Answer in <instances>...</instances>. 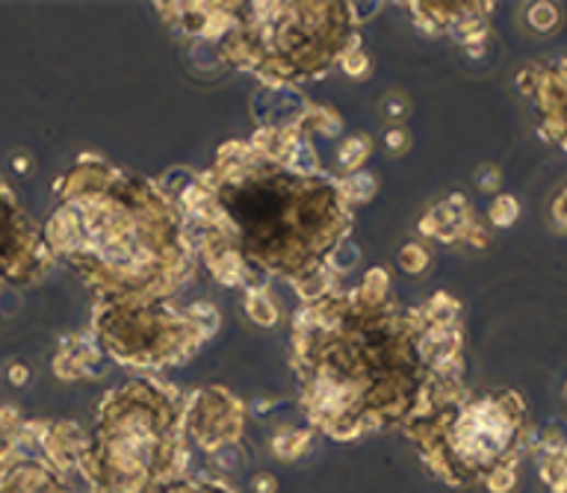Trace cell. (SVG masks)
I'll return each instance as SVG.
<instances>
[{
  "label": "cell",
  "mask_w": 567,
  "mask_h": 493,
  "mask_svg": "<svg viewBox=\"0 0 567 493\" xmlns=\"http://www.w3.org/2000/svg\"><path fill=\"white\" fill-rule=\"evenodd\" d=\"M290 367L314 432L355 440L402 428L423 399L420 313L394 299L382 266L352 290L308 301L293 317Z\"/></svg>",
  "instance_id": "obj_1"
},
{
  "label": "cell",
  "mask_w": 567,
  "mask_h": 493,
  "mask_svg": "<svg viewBox=\"0 0 567 493\" xmlns=\"http://www.w3.org/2000/svg\"><path fill=\"white\" fill-rule=\"evenodd\" d=\"M42 240L98 299H172L199 270L186 222L157 181L83 154L57 184Z\"/></svg>",
  "instance_id": "obj_2"
},
{
  "label": "cell",
  "mask_w": 567,
  "mask_h": 493,
  "mask_svg": "<svg viewBox=\"0 0 567 493\" xmlns=\"http://www.w3.org/2000/svg\"><path fill=\"white\" fill-rule=\"evenodd\" d=\"M202 177L219 204L216 231L260 278L290 280L305 305L343 290L331 261L349 242L355 207L337 174H298L251 142H225Z\"/></svg>",
  "instance_id": "obj_3"
},
{
  "label": "cell",
  "mask_w": 567,
  "mask_h": 493,
  "mask_svg": "<svg viewBox=\"0 0 567 493\" xmlns=\"http://www.w3.org/2000/svg\"><path fill=\"white\" fill-rule=\"evenodd\" d=\"M186 397L157 376H136L106 390L89 428L78 479L89 493H148L190 473L183 435Z\"/></svg>",
  "instance_id": "obj_4"
},
{
  "label": "cell",
  "mask_w": 567,
  "mask_h": 493,
  "mask_svg": "<svg viewBox=\"0 0 567 493\" xmlns=\"http://www.w3.org/2000/svg\"><path fill=\"white\" fill-rule=\"evenodd\" d=\"M426 473L438 482L485 484L518 467L526 444V402L514 390L473 393L464 381L429 378L420 405L402 426Z\"/></svg>",
  "instance_id": "obj_5"
},
{
  "label": "cell",
  "mask_w": 567,
  "mask_h": 493,
  "mask_svg": "<svg viewBox=\"0 0 567 493\" xmlns=\"http://www.w3.org/2000/svg\"><path fill=\"white\" fill-rule=\"evenodd\" d=\"M355 3H237L231 30L213 42L222 62L240 68L267 89L322 80L347 50L361 45Z\"/></svg>",
  "instance_id": "obj_6"
},
{
  "label": "cell",
  "mask_w": 567,
  "mask_h": 493,
  "mask_svg": "<svg viewBox=\"0 0 567 493\" xmlns=\"http://www.w3.org/2000/svg\"><path fill=\"white\" fill-rule=\"evenodd\" d=\"M92 337L106 358L122 367L155 376L157 369L181 367L211 340L193 310L172 299L118 296L98 299Z\"/></svg>",
  "instance_id": "obj_7"
},
{
  "label": "cell",
  "mask_w": 567,
  "mask_h": 493,
  "mask_svg": "<svg viewBox=\"0 0 567 493\" xmlns=\"http://www.w3.org/2000/svg\"><path fill=\"white\" fill-rule=\"evenodd\" d=\"M183 435L190 449L222 461L242 444L246 435V405L234 397L228 387L204 385L186 393L183 408Z\"/></svg>",
  "instance_id": "obj_8"
},
{
  "label": "cell",
  "mask_w": 567,
  "mask_h": 493,
  "mask_svg": "<svg viewBox=\"0 0 567 493\" xmlns=\"http://www.w3.org/2000/svg\"><path fill=\"white\" fill-rule=\"evenodd\" d=\"M417 231L423 240L443 242V245H452V242H467L473 249L490 245L488 228L476 219L473 204L462 193H452L450 198L429 207L423 219L417 222Z\"/></svg>",
  "instance_id": "obj_9"
},
{
  "label": "cell",
  "mask_w": 567,
  "mask_h": 493,
  "mask_svg": "<svg viewBox=\"0 0 567 493\" xmlns=\"http://www.w3.org/2000/svg\"><path fill=\"white\" fill-rule=\"evenodd\" d=\"M0 493H80L75 479L50 467L33 446L24 426V446L0 465Z\"/></svg>",
  "instance_id": "obj_10"
},
{
  "label": "cell",
  "mask_w": 567,
  "mask_h": 493,
  "mask_svg": "<svg viewBox=\"0 0 567 493\" xmlns=\"http://www.w3.org/2000/svg\"><path fill=\"white\" fill-rule=\"evenodd\" d=\"M237 3H157L166 24H172L195 42H219L234 24Z\"/></svg>",
  "instance_id": "obj_11"
},
{
  "label": "cell",
  "mask_w": 567,
  "mask_h": 493,
  "mask_svg": "<svg viewBox=\"0 0 567 493\" xmlns=\"http://www.w3.org/2000/svg\"><path fill=\"white\" fill-rule=\"evenodd\" d=\"M106 355L101 352V346L95 343L92 334H83V337H71L63 343L57 355V376L66 378V381H83V378H98L104 372L101 360Z\"/></svg>",
  "instance_id": "obj_12"
},
{
  "label": "cell",
  "mask_w": 567,
  "mask_h": 493,
  "mask_svg": "<svg viewBox=\"0 0 567 493\" xmlns=\"http://www.w3.org/2000/svg\"><path fill=\"white\" fill-rule=\"evenodd\" d=\"M479 7L481 3H408V15L429 36H452Z\"/></svg>",
  "instance_id": "obj_13"
},
{
  "label": "cell",
  "mask_w": 567,
  "mask_h": 493,
  "mask_svg": "<svg viewBox=\"0 0 567 493\" xmlns=\"http://www.w3.org/2000/svg\"><path fill=\"white\" fill-rule=\"evenodd\" d=\"M314 435H317V432H314L310 426H290V428L284 426L272 435L270 449L279 461L293 465V461H298L302 455L308 452L310 444H314Z\"/></svg>",
  "instance_id": "obj_14"
},
{
  "label": "cell",
  "mask_w": 567,
  "mask_h": 493,
  "mask_svg": "<svg viewBox=\"0 0 567 493\" xmlns=\"http://www.w3.org/2000/svg\"><path fill=\"white\" fill-rule=\"evenodd\" d=\"M373 154V139L366 134H355L349 136L347 142H340L334 157V169L337 177H347V174H355L364 169V163Z\"/></svg>",
  "instance_id": "obj_15"
},
{
  "label": "cell",
  "mask_w": 567,
  "mask_h": 493,
  "mask_svg": "<svg viewBox=\"0 0 567 493\" xmlns=\"http://www.w3.org/2000/svg\"><path fill=\"white\" fill-rule=\"evenodd\" d=\"M148 493H237L228 482H222L216 475H193L183 473L174 475L169 482L157 484L155 491Z\"/></svg>",
  "instance_id": "obj_16"
},
{
  "label": "cell",
  "mask_w": 567,
  "mask_h": 493,
  "mask_svg": "<svg viewBox=\"0 0 567 493\" xmlns=\"http://www.w3.org/2000/svg\"><path fill=\"white\" fill-rule=\"evenodd\" d=\"M242 310L260 329H275L281 322L279 301L272 299L270 290H246L242 293Z\"/></svg>",
  "instance_id": "obj_17"
},
{
  "label": "cell",
  "mask_w": 567,
  "mask_h": 493,
  "mask_svg": "<svg viewBox=\"0 0 567 493\" xmlns=\"http://www.w3.org/2000/svg\"><path fill=\"white\" fill-rule=\"evenodd\" d=\"M396 266H399V272H405V275H411V278L426 275V272L432 270V252H429V245L420 240L402 242L399 252H396Z\"/></svg>",
  "instance_id": "obj_18"
},
{
  "label": "cell",
  "mask_w": 567,
  "mask_h": 493,
  "mask_svg": "<svg viewBox=\"0 0 567 493\" xmlns=\"http://www.w3.org/2000/svg\"><path fill=\"white\" fill-rule=\"evenodd\" d=\"M340 181V190H343V198H347L352 207H364V204L373 202L375 190H378V181H375L373 172H361L355 174H347V177H337Z\"/></svg>",
  "instance_id": "obj_19"
},
{
  "label": "cell",
  "mask_w": 567,
  "mask_h": 493,
  "mask_svg": "<svg viewBox=\"0 0 567 493\" xmlns=\"http://www.w3.org/2000/svg\"><path fill=\"white\" fill-rule=\"evenodd\" d=\"M526 27L538 36H549L565 24V12L558 10L556 3H529L526 7Z\"/></svg>",
  "instance_id": "obj_20"
},
{
  "label": "cell",
  "mask_w": 567,
  "mask_h": 493,
  "mask_svg": "<svg viewBox=\"0 0 567 493\" xmlns=\"http://www.w3.org/2000/svg\"><path fill=\"white\" fill-rule=\"evenodd\" d=\"M520 216V202L514 195L509 193H500L494 195V202L488 207V219L494 228H511V225L518 222Z\"/></svg>",
  "instance_id": "obj_21"
},
{
  "label": "cell",
  "mask_w": 567,
  "mask_h": 493,
  "mask_svg": "<svg viewBox=\"0 0 567 493\" xmlns=\"http://www.w3.org/2000/svg\"><path fill=\"white\" fill-rule=\"evenodd\" d=\"M340 71L343 74H349L352 80H366L370 74H373V57L366 54L364 45H355L352 50H347V57L340 59Z\"/></svg>",
  "instance_id": "obj_22"
},
{
  "label": "cell",
  "mask_w": 567,
  "mask_h": 493,
  "mask_svg": "<svg viewBox=\"0 0 567 493\" xmlns=\"http://www.w3.org/2000/svg\"><path fill=\"white\" fill-rule=\"evenodd\" d=\"M385 148H387V154H405L408 148H411V134H408V127L405 125H390L385 130Z\"/></svg>",
  "instance_id": "obj_23"
},
{
  "label": "cell",
  "mask_w": 567,
  "mask_h": 493,
  "mask_svg": "<svg viewBox=\"0 0 567 493\" xmlns=\"http://www.w3.org/2000/svg\"><path fill=\"white\" fill-rule=\"evenodd\" d=\"M490 493H511L518 488V467H502L497 470L494 475H488V482H485Z\"/></svg>",
  "instance_id": "obj_24"
},
{
  "label": "cell",
  "mask_w": 567,
  "mask_h": 493,
  "mask_svg": "<svg viewBox=\"0 0 567 493\" xmlns=\"http://www.w3.org/2000/svg\"><path fill=\"white\" fill-rule=\"evenodd\" d=\"M500 184H502V172L497 165H485L476 172V190L485 195H500Z\"/></svg>",
  "instance_id": "obj_25"
},
{
  "label": "cell",
  "mask_w": 567,
  "mask_h": 493,
  "mask_svg": "<svg viewBox=\"0 0 567 493\" xmlns=\"http://www.w3.org/2000/svg\"><path fill=\"white\" fill-rule=\"evenodd\" d=\"M408 98L402 95H387V101L382 104V113H385V118L390 122V125H402L405 116H408Z\"/></svg>",
  "instance_id": "obj_26"
},
{
  "label": "cell",
  "mask_w": 567,
  "mask_h": 493,
  "mask_svg": "<svg viewBox=\"0 0 567 493\" xmlns=\"http://www.w3.org/2000/svg\"><path fill=\"white\" fill-rule=\"evenodd\" d=\"M549 216H553V225H556L558 231H567V186H562L556 198H553Z\"/></svg>",
  "instance_id": "obj_27"
},
{
  "label": "cell",
  "mask_w": 567,
  "mask_h": 493,
  "mask_svg": "<svg viewBox=\"0 0 567 493\" xmlns=\"http://www.w3.org/2000/svg\"><path fill=\"white\" fill-rule=\"evenodd\" d=\"M251 493H279V479L272 473L251 475Z\"/></svg>",
  "instance_id": "obj_28"
},
{
  "label": "cell",
  "mask_w": 567,
  "mask_h": 493,
  "mask_svg": "<svg viewBox=\"0 0 567 493\" xmlns=\"http://www.w3.org/2000/svg\"><path fill=\"white\" fill-rule=\"evenodd\" d=\"M10 376H12V381H21V378L27 376V369H21V367H15V369H12V372H10Z\"/></svg>",
  "instance_id": "obj_29"
},
{
  "label": "cell",
  "mask_w": 567,
  "mask_h": 493,
  "mask_svg": "<svg viewBox=\"0 0 567 493\" xmlns=\"http://www.w3.org/2000/svg\"><path fill=\"white\" fill-rule=\"evenodd\" d=\"M565 402H567V381H565Z\"/></svg>",
  "instance_id": "obj_30"
}]
</instances>
